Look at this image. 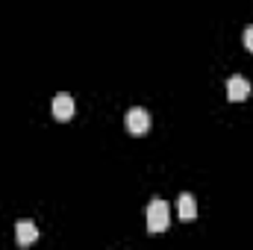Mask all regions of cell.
<instances>
[{
    "label": "cell",
    "mask_w": 253,
    "mask_h": 250,
    "mask_svg": "<svg viewBox=\"0 0 253 250\" xmlns=\"http://www.w3.org/2000/svg\"><path fill=\"white\" fill-rule=\"evenodd\" d=\"M251 94V83L245 80V77H230V83H227V97L233 100V103H239V100H245Z\"/></svg>",
    "instance_id": "cell-4"
},
{
    "label": "cell",
    "mask_w": 253,
    "mask_h": 250,
    "mask_svg": "<svg viewBox=\"0 0 253 250\" xmlns=\"http://www.w3.org/2000/svg\"><path fill=\"white\" fill-rule=\"evenodd\" d=\"M126 124V132L129 135H135V138H141V135H147V129H150V115H147V109H129L124 118Z\"/></svg>",
    "instance_id": "cell-2"
},
{
    "label": "cell",
    "mask_w": 253,
    "mask_h": 250,
    "mask_svg": "<svg viewBox=\"0 0 253 250\" xmlns=\"http://www.w3.org/2000/svg\"><path fill=\"white\" fill-rule=\"evenodd\" d=\"M177 212H180V218H183V221H191V218L197 215V203H194V197H191L189 191H186V194H180V200H177Z\"/></svg>",
    "instance_id": "cell-6"
},
{
    "label": "cell",
    "mask_w": 253,
    "mask_h": 250,
    "mask_svg": "<svg viewBox=\"0 0 253 250\" xmlns=\"http://www.w3.org/2000/svg\"><path fill=\"white\" fill-rule=\"evenodd\" d=\"M168 224H171V209H168V203L159 200V197L150 200V203H147V230H150V233H165Z\"/></svg>",
    "instance_id": "cell-1"
},
{
    "label": "cell",
    "mask_w": 253,
    "mask_h": 250,
    "mask_svg": "<svg viewBox=\"0 0 253 250\" xmlns=\"http://www.w3.org/2000/svg\"><path fill=\"white\" fill-rule=\"evenodd\" d=\"M15 239H18V245H36V239H39V227L33 224V221H18L15 224Z\"/></svg>",
    "instance_id": "cell-5"
},
{
    "label": "cell",
    "mask_w": 253,
    "mask_h": 250,
    "mask_svg": "<svg viewBox=\"0 0 253 250\" xmlns=\"http://www.w3.org/2000/svg\"><path fill=\"white\" fill-rule=\"evenodd\" d=\"M50 112L56 121H71L74 118V97L71 94H56L50 103Z\"/></svg>",
    "instance_id": "cell-3"
},
{
    "label": "cell",
    "mask_w": 253,
    "mask_h": 250,
    "mask_svg": "<svg viewBox=\"0 0 253 250\" xmlns=\"http://www.w3.org/2000/svg\"><path fill=\"white\" fill-rule=\"evenodd\" d=\"M245 47H248V50L253 53V24L248 27V30H245Z\"/></svg>",
    "instance_id": "cell-7"
}]
</instances>
